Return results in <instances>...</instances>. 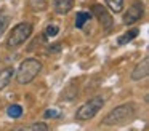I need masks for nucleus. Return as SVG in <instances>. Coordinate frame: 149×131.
<instances>
[{"label": "nucleus", "mask_w": 149, "mask_h": 131, "mask_svg": "<svg viewBox=\"0 0 149 131\" xmlns=\"http://www.w3.org/2000/svg\"><path fill=\"white\" fill-rule=\"evenodd\" d=\"M42 70V62L36 58H27L19 64L16 72V82L19 85H27L31 83Z\"/></svg>", "instance_id": "nucleus-1"}, {"label": "nucleus", "mask_w": 149, "mask_h": 131, "mask_svg": "<svg viewBox=\"0 0 149 131\" xmlns=\"http://www.w3.org/2000/svg\"><path fill=\"white\" fill-rule=\"evenodd\" d=\"M135 105L133 104H122L119 107H116L114 110H111L109 114L104 117L103 123L114 126V125H123L127 121H130L135 117Z\"/></svg>", "instance_id": "nucleus-2"}, {"label": "nucleus", "mask_w": 149, "mask_h": 131, "mask_svg": "<svg viewBox=\"0 0 149 131\" xmlns=\"http://www.w3.org/2000/svg\"><path fill=\"white\" fill-rule=\"evenodd\" d=\"M32 35V24L31 22H19L13 27V30L10 32L7 40L8 48H18L23 43H26V40Z\"/></svg>", "instance_id": "nucleus-3"}, {"label": "nucleus", "mask_w": 149, "mask_h": 131, "mask_svg": "<svg viewBox=\"0 0 149 131\" xmlns=\"http://www.w3.org/2000/svg\"><path fill=\"white\" fill-rule=\"evenodd\" d=\"M104 105V99L101 96H95L90 101H87L82 107H79L77 114H75V118L79 121H87L90 118H93L98 112L101 110V107Z\"/></svg>", "instance_id": "nucleus-4"}, {"label": "nucleus", "mask_w": 149, "mask_h": 131, "mask_svg": "<svg viewBox=\"0 0 149 131\" xmlns=\"http://www.w3.org/2000/svg\"><path fill=\"white\" fill-rule=\"evenodd\" d=\"M143 13H144L143 3L135 2V3H133V5L128 8V10H127L125 15H123V24H127V26L135 24L136 21H139V19L143 18Z\"/></svg>", "instance_id": "nucleus-5"}, {"label": "nucleus", "mask_w": 149, "mask_h": 131, "mask_svg": "<svg viewBox=\"0 0 149 131\" xmlns=\"http://www.w3.org/2000/svg\"><path fill=\"white\" fill-rule=\"evenodd\" d=\"M91 13L98 18L100 24L103 26L104 29H111V27H112V18H111V15L107 13V10H106V6H104V5H100V3L93 5Z\"/></svg>", "instance_id": "nucleus-6"}, {"label": "nucleus", "mask_w": 149, "mask_h": 131, "mask_svg": "<svg viewBox=\"0 0 149 131\" xmlns=\"http://www.w3.org/2000/svg\"><path fill=\"white\" fill-rule=\"evenodd\" d=\"M148 73H149V58H144V59L139 64H136V67L133 69L132 78L133 80H141V78H144Z\"/></svg>", "instance_id": "nucleus-7"}, {"label": "nucleus", "mask_w": 149, "mask_h": 131, "mask_svg": "<svg viewBox=\"0 0 149 131\" xmlns=\"http://www.w3.org/2000/svg\"><path fill=\"white\" fill-rule=\"evenodd\" d=\"M13 75H15V69H13V67L0 69V89H3L5 86H8V83L11 82Z\"/></svg>", "instance_id": "nucleus-8"}, {"label": "nucleus", "mask_w": 149, "mask_h": 131, "mask_svg": "<svg viewBox=\"0 0 149 131\" xmlns=\"http://www.w3.org/2000/svg\"><path fill=\"white\" fill-rule=\"evenodd\" d=\"M55 11L59 13V15H66L72 10L74 6V0H55Z\"/></svg>", "instance_id": "nucleus-9"}, {"label": "nucleus", "mask_w": 149, "mask_h": 131, "mask_svg": "<svg viewBox=\"0 0 149 131\" xmlns=\"http://www.w3.org/2000/svg\"><path fill=\"white\" fill-rule=\"evenodd\" d=\"M90 19H91V15H90V13H87V11L77 13V18H75V27L82 29L88 21H90Z\"/></svg>", "instance_id": "nucleus-10"}, {"label": "nucleus", "mask_w": 149, "mask_h": 131, "mask_svg": "<svg viewBox=\"0 0 149 131\" xmlns=\"http://www.w3.org/2000/svg\"><path fill=\"white\" fill-rule=\"evenodd\" d=\"M138 37V29H132V30H128V32H125L123 35H120L119 37V45H125V43H128V42H132L133 38H136Z\"/></svg>", "instance_id": "nucleus-11"}, {"label": "nucleus", "mask_w": 149, "mask_h": 131, "mask_svg": "<svg viewBox=\"0 0 149 131\" xmlns=\"http://www.w3.org/2000/svg\"><path fill=\"white\" fill-rule=\"evenodd\" d=\"M7 114H8V117H11V118H19L21 115H23V107H21L19 104H11V105H8Z\"/></svg>", "instance_id": "nucleus-12"}, {"label": "nucleus", "mask_w": 149, "mask_h": 131, "mask_svg": "<svg viewBox=\"0 0 149 131\" xmlns=\"http://www.w3.org/2000/svg\"><path fill=\"white\" fill-rule=\"evenodd\" d=\"M106 5L111 11L114 13H120L123 8V0H106Z\"/></svg>", "instance_id": "nucleus-13"}, {"label": "nucleus", "mask_w": 149, "mask_h": 131, "mask_svg": "<svg viewBox=\"0 0 149 131\" xmlns=\"http://www.w3.org/2000/svg\"><path fill=\"white\" fill-rule=\"evenodd\" d=\"M29 6L34 11H43L47 8V2L45 0H29Z\"/></svg>", "instance_id": "nucleus-14"}, {"label": "nucleus", "mask_w": 149, "mask_h": 131, "mask_svg": "<svg viewBox=\"0 0 149 131\" xmlns=\"http://www.w3.org/2000/svg\"><path fill=\"white\" fill-rule=\"evenodd\" d=\"M8 22H10V18H8L5 13H0V37H2V35H3V32L7 30Z\"/></svg>", "instance_id": "nucleus-15"}, {"label": "nucleus", "mask_w": 149, "mask_h": 131, "mask_svg": "<svg viewBox=\"0 0 149 131\" xmlns=\"http://www.w3.org/2000/svg\"><path fill=\"white\" fill-rule=\"evenodd\" d=\"M58 32H59V27L58 26H55V24H50V26H47V29H45V37H56L58 35Z\"/></svg>", "instance_id": "nucleus-16"}, {"label": "nucleus", "mask_w": 149, "mask_h": 131, "mask_svg": "<svg viewBox=\"0 0 149 131\" xmlns=\"http://www.w3.org/2000/svg\"><path fill=\"white\" fill-rule=\"evenodd\" d=\"M43 117H45V118H59V117H61V112L56 110V109H48V110H45Z\"/></svg>", "instance_id": "nucleus-17"}, {"label": "nucleus", "mask_w": 149, "mask_h": 131, "mask_svg": "<svg viewBox=\"0 0 149 131\" xmlns=\"http://www.w3.org/2000/svg\"><path fill=\"white\" fill-rule=\"evenodd\" d=\"M23 130H43V131H47L48 130V125L47 123H34V125H29V126H24Z\"/></svg>", "instance_id": "nucleus-18"}]
</instances>
